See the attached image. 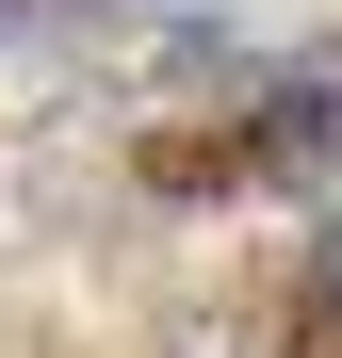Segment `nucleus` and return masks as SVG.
<instances>
[{"mask_svg": "<svg viewBox=\"0 0 342 358\" xmlns=\"http://www.w3.org/2000/svg\"><path fill=\"white\" fill-rule=\"evenodd\" d=\"M310 342H342V228H326V245H310V310H294Z\"/></svg>", "mask_w": 342, "mask_h": 358, "instance_id": "nucleus-1", "label": "nucleus"}]
</instances>
